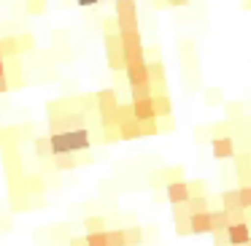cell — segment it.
Listing matches in <instances>:
<instances>
[{"label":"cell","mask_w":251,"mask_h":246,"mask_svg":"<svg viewBox=\"0 0 251 246\" xmlns=\"http://www.w3.org/2000/svg\"><path fill=\"white\" fill-rule=\"evenodd\" d=\"M51 143V157L54 154H78V152H87L92 146V136H89L87 127H76V130H62V133H51L49 136Z\"/></svg>","instance_id":"obj_1"},{"label":"cell","mask_w":251,"mask_h":246,"mask_svg":"<svg viewBox=\"0 0 251 246\" xmlns=\"http://www.w3.org/2000/svg\"><path fill=\"white\" fill-rule=\"evenodd\" d=\"M84 125H87V114H84V111H62V114H51L49 116L51 133L76 130V127H84Z\"/></svg>","instance_id":"obj_2"},{"label":"cell","mask_w":251,"mask_h":246,"mask_svg":"<svg viewBox=\"0 0 251 246\" xmlns=\"http://www.w3.org/2000/svg\"><path fill=\"white\" fill-rule=\"evenodd\" d=\"M114 8H116V30H125V27H138V3L135 0H114Z\"/></svg>","instance_id":"obj_3"},{"label":"cell","mask_w":251,"mask_h":246,"mask_svg":"<svg viewBox=\"0 0 251 246\" xmlns=\"http://www.w3.org/2000/svg\"><path fill=\"white\" fill-rule=\"evenodd\" d=\"M105 44V62H108L111 71H125V55H122V44H119V35L108 33L103 38Z\"/></svg>","instance_id":"obj_4"},{"label":"cell","mask_w":251,"mask_h":246,"mask_svg":"<svg viewBox=\"0 0 251 246\" xmlns=\"http://www.w3.org/2000/svg\"><path fill=\"white\" fill-rule=\"evenodd\" d=\"M224 235H227V246H243L251 241V227L249 222H229Z\"/></svg>","instance_id":"obj_5"},{"label":"cell","mask_w":251,"mask_h":246,"mask_svg":"<svg viewBox=\"0 0 251 246\" xmlns=\"http://www.w3.org/2000/svg\"><path fill=\"white\" fill-rule=\"evenodd\" d=\"M211 152L216 160H229V157H235V141L229 136H213L211 138Z\"/></svg>","instance_id":"obj_6"},{"label":"cell","mask_w":251,"mask_h":246,"mask_svg":"<svg viewBox=\"0 0 251 246\" xmlns=\"http://www.w3.org/2000/svg\"><path fill=\"white\" fill-rule=\"evenodd\" d=\"M165 195H168V200L173 203H186L189 200V184H186L184 179H173L168 181V190H165Z\"/></svg>","instance_id":"obj_7"},{"label":"cell","mask_w":251,"mask_h":246,"mask_svg":"<svg viewBox=\"0 0 251 246\" xmlns=\"http://www.w3.org/2000/svg\"><path fill=\"white\" fill-rule=\"evenodd\" d=\"M95 106H98L100 114H111V111L119 106V92H116V89H100V92L95 95Z\"/></svg>","instance_id":"obj_8"},{"label":"cell","mask_w":251,"mask_h":246,"mask_svg":"<svg viewBox=\"0 0 251 246\" xmlns=\"http://www.w3.org/2000/svg\"><path fill=\"white\" fill-rule=\"evenodd\" d=\"M211 211H200L189 217V235H211Z\"/></svg>","instance_id":"obj_9"},{"label":"cell","mask_w":251,"mask_h":246,"mask_svg":"<svg viewBox=\"0 0 251 246\" xmlns=\"http://www.w3.org/2000/svg\"><path fill=\"white\" fill-rule=\"evenodd\" d=\"M116 130H119V138H122V141H138V138H143V127H141V122H138L135 116H130V119H122Z\"/></svg>","instance_id":"obj_10"},{"label":"cell","mask_w":251,"mask_h":246,"mask_svg":"<svg viewBox=\"0 0 251 246\" xmlns=\"http://www.w3.org/2000/svg\"><path fill=\"white\" fill-rule=\"evenodd\" d=\"M132 116H135L138 122H149V119H157V114H154V100L151 98H138L132 100Z\"/></svg>","instance_id":"obj_11"},{"label":"cell","mask_w":251,"mask_h":246,"mask_svg":"<svg viewBox=\"0 0 251 246\" xmlns=\"http://www.w3.org/2000/svg\"><path fill=\"white\" fill-rule=\"evenodd\" d=\"M125 76H127V84H130V87H135V84H151L146 62H141V65H127Z\"/></svg>","instance_id":"obj_12"},{"label":"cell","mask_w":251,"mask_h":246,"mask_svg":"<svg viewBox=\"0 0 251 246\" xmlns=\"http://www.w3.org/2000/svg\"><path fill=\"white\" fill-rule=\"evenodd\" d=\"M122 55H125V68L146 62V49H143V44L141 46H122Z\"/></svg>","instance_id":"obj_13"},{"label":"cell","mask_w":251,"mask_h":246,"mask_svg":"<svg viewBox=\"0 0 251 246\" xmlns=\"http://www.w3.org/2000/svg\"><path fill=\"white\" fill-rule=\"evenodd\" d=\"M146 68H149V79H151V87H159L165 89V65L159 60H146Z\"/></svg>","instance_id":"obj_14"},{"label":"cell","mask_w":251,"mask_h":246,"mask_svg":"<svg viewBox=\"0 0 251 246\" xmlns=\"http://www.w3.org/2000/svg\"><path fill=\"white\" fill-rule=\"evenodd\" d=\"M0 55L6 57V60H17V57H22L19 44H17V35H6V38H0Z\"/></svg>","instance_id":"obj_15"},{"label":"cell","mask_w":251,"mask_h":246,"mask_svg":"<svg viewBox=\"0 0 251 246\" xmlns=\"http://www.w3.org/2000/svg\"><path fill=\"white\" fill-rule=\"evenodd\" d=\"M51 163H54V168L57 170H73V168H78V165H81V160L76 157V154H54V157H51Z\"/></svg>","instance_id":"obj_16"},{"label":"cell","mask_w":251,"mask_h":246,"mask_svg":"<svg viewBox=\"0 0 251 246\" xmlns=\"http://www.w3.org/2000/svg\"><path fill=\"white\" fill-rule=\"evenodd\" d=\"M151 100H154V114H157V119L159 116H170V98H168L165 89H159L157 95H151Z\"/></svg>","instance_id":"obj_17"},{"label":"cell","mask_w":251,"mask_h":246,"mask_svg":"<svg viewBox=\"0 0 251 246\" xmlns=\"http://www.w3.org/2000/svg\"><path fill=\"white\" fill-rule=\"evenodd\" d=\"M184 208H186V214H200V211H211V208H208V197L205 195H192L189 200L184 203Z\"/></svg>","instance_id":"obj_18"},{"label":"cell","mask_w":251,"mask_h":246,"mask_svg":"<svg viewBox=\"0 0 251 246\" xmlns=\"http://www.w3.org/2000/svg\"><path fill=\"white\" fill-rule=\"evenodd\" d=\"M222 208H224V211H238V208H243V206H240V197H238V187H235V190H224L222 192Z\"/></svg>","instance_id":"obj_19"},{"label":"cell","mask_w":251,"mask_h":246,"mask_svg":"<svg viewBox=\"0 0 251 246\" xmlns=\"http://www.w3.org/2000/svg\"><path fill=\"white\" fill-rule=\"evenodd\" d=\"M33 149H35V157L49 160V157H51V143H49V136H38V138H33Z\"/></svg>","instance_id":"obj_20"},{"label":"cell","mask_w":251,"mask_h":246,"mask_svg":"<svg viewBox=\"0 0 251 246\" xmlns=\"http://www.w3.org/2000/svg\"><path fill=\"white\" fill-rule=\"evenodd\" d=\"M229 224V214L224 211V208H216V211H211V233H216V230H227Z\"/></svg>","instance_id":"obj_21"},{"label":"cell","mask_w":251,"mask_h":246,"mask_svg":"<svg viewBox=\"0 0 251 246\" xmlns=\"http://www.w3.org/2000/svg\"><path fill=\"white\" fill-rule=\"evenodd\" d=\"M122 230H125V244L127 246H141V241H143L141 227H122Z\"/></svg>","instance_id":"obj_22"},{"label":"cell","mask_w":251,"mask_h":246,"mask_svg":"<svg viewBox=\"0 0 251 246\" xmlns=\"http://www.w3.org/2000/svg\"><path fill=\"white\" fill-rule=\"evenodd\" d=\"M84 230L87 233H98V230H108V224H105L103 217H87L84 219Z\"/></svg>","instance_id":"obj_23"},{"label":"cell","mask_w":251,"mask_h":246,"mask_svg":"<svg viewBox=\"0 0 251 246\" xmlns=\"http://www.w3.org/2000/svg\"><path fill=\"white\" fill-rule=\"evenodd\" d=\"M122 114H119V106H116L111 114H100V127H119Z\"/></svg>","instance_id":"obj_24"},{"label":"cell","mask_w":251,"mask_h":246,"mask_svg":"<svg viewBox=\"0 0 251 246\" xmlns=\"http://www.w3.org/2000/svg\"><path fill=\"white\" fill-rule=\"evenodd\" d=\"M84 241H87V246H108V235H105V230L87 233V235H84Z\"/></svg>","instance_id":"obj_25"},{"label":"cell","mask_w":251,"mask_h":246,"mask_svg":"<svg viewBox=\"0 0 251 246\" xmlns=\"http://www.w3.org/2000/svg\"><path fill=\"white\" fill-rule=\"evenodd\" d=\"M17 44H19V52H22V55H25V52H35V46H38L30 33H19L17 35Z\"/></svg>","instance_id":"obj_26"},{"label":"cell","mask_w":251,"mask_h":246,"mask_svg":"<svg viewBox=\"0 0 251 246\" xmlns=\"http://www.w3.org/2000/svg\"><path fill=\"white\" fill-rule=\"evenodd\" d=\"M130 95H132V100H138V98H151V95H154V87H151V84H135V87H130Z\"/></svg>","instance_id":"obj_27"},{"label":"cell","mask_w":251,"mask_h":246,"mask_svg":"<svg viewBox=\"0 0 251 246\" xmlns=\"http://www.w3.org/2000/svg\"><path fill=\"white\" fill-rule=\"evenodd\" d=\"M105 235H108V246H127L125 244V230H122V227L105 230Z\"/></svg>","instance_id":"obj_28"},{"label":"cell","mask_w":251,"mask_h":246,"mask_svg":"<svg viewBox=\"0 0 251 246\" xmlns=\"http://www.w3.org/2000/svg\"><path fill=\"white\" fill-rule=\"evenodd\" d=\"M25 8H27V14H33V17H41V14L46 11V0H25Z\"/></svg>","instance_id":"obj_29"},{"label":"cell","mask_w":251,"mask_h":246,"mask_svg":"<svg viewBox=\"0 0 251 246\" xmlns=\"http://www.w3.org/2000/svg\"><path fill=\"white\" fill-rule=\"evenodd\" d=\"M235 160H238V165H235V168H238V176H240V181H243V176L251 173V154H240V157H235Z\"/></svg>","instance_id":"obj_30"},{"label":"cell","mask_w":251,"mask_h":246,"mask_svg":"<svg viewBox=\"0 0 251 246\" xmlns=\"http://www.w3.org/2000/svg\"><path fill=\"white\" fill-rule=\"evenodd\" d=\"M238 197H240V206H243L246 211H251V184H240Z\"/></svg>","instance_id":"obj_31"},{"label":"cell","mask_w":251,"mask_h":246,"mask_svg":"<svg viewBox=\"0 0 251 246\" xmlns=\"http://www.w3.org/2000/svg\"><path fill=\"white\" fill-rule=\"evenodd\" d=\"M25 190L27 192H44V181H41V176H30V179H25Z\"/></svg>","instance_id":"obj_32"},{"label":"cell","mask_w":251,"mask_h":246,"mask_svg":"<svg viewBox=\"0 0 251 246\" xmlns=\"http://www.w3.org/2000/svg\"><path fill=\"white\" fill-rule=\"evenodd\" d=\"M141 127H143V138L146 136H157L162 127H159V122L157 119H149V122H141Z\"/></svg>","instance_id":"obj_33"},{"label":"cell","mask_w":251,"mask_h":246,"mask_svg":"<svg viewBox=\"0 0 251 246\" xmlns=\"http://www.w3.org/2000/svg\"><path fill=\"white\" fill-rule=\"evenodd\" d=\"M103 141H105V143L122 141V138H119V130H116V127H103Z\"/></svg>","instance_id":"obj_34"},{"label":"cell","mask_w":251,"mask_h":246,"mask_svg":"<svg viewBox=\"0 0 251 246\" xmlns=\"http://www.w3.org/2000/svg\"><path fill=\"white\" fill-rule=\"evenodd\" d=\"M189 184V197L192 195H205V181H186Z\"/></svg>","instance_id":"obj_35"},{"label":"cell","mask_w":251,"mask_h":246,"mask_svg":"<svg viewBox=\"0 0 251 246\" xmlns=\"http://www.w3.org/2000/svg\"><path fill=\"white\" fill-rule=\"evenodd\" d=\"M192 0H165V6H170V8H184V6H189Z\"/></svg>","instance_id":"obj_36"},{"label":"cell","mask_w":251,"mask_h":246,"mask_svg":"<svg viewBox=\"0 0 251 246\" xmlns=\"http://www.w3.org/2000/svg\"><path fill=\"white\" fill-rule=\"evenodd\" d=\"M103 30H105V35H108V33H116V19H105V22H103Z\"/></svg>","instance_id":"obj_37"},{"label":"cell","mask_w":251,"mask_h":246,"mask_svg":"<svg viewBox=\"0 0 251 246\" xmlns=\"http://www.w3.org/2000/svg\"><path fill=\"white\" fill-rule=\"evenodd\" d=\"M8 89H11V84H8V76H0V95H6Z\"/></svg>","instance_id":"obj_38"},{"label":"cell","mask_w":251,"mask_h":246,"mask_svg":"<svg viewBox=\"0 0 251 246\" xmlns=\"http://www.w3.org/2000/svg\"><path fill=\"white\" fill-rule=\"evenodd\" d=\"M76 3H78L81 8H92V6H98L100 0H76Z\"/></svg>","instance_id":"obj_39"},{"label":"cell","mask_w":251,"mask_h":246,"mask_svg":"<svg viewBox=\"0 0 251 246\" xmlns=\"http://www.w3.org/2000/svg\"><path fill=\"white\" fill-rule=\"evenodd\" d=\"M68 246H87V241H84V235H81V238H71V241H68Z\"/></svg>","instance_id":"obj_40"},{"label":"cell","mask_w":251,"mask_h":246,"mask_svg":"<svg viewBox=\"0 0 251 246\" xmlns=\"http://www.w3.org/2000/svg\"><path fill=\"white\" fill-rule=\"evenodd\" d=\"M0 76H6V57L0 55Z\"/></svg>","instance_id":"obj_41"},{"label":"cell","mask_w":251,"mask_h":246,"mask_svg":"<svg viewBox=\"0 0 251 246\" xmlns=\"http://www.w3.org/2000/svg\"><path fill=\"white\" fill-rule=\"evenodd\" d=\"M0 141H3V130H0Z\"/></svg>","instance_id":"obj_42"},{"label":"cell","mask_w":251,"mask_h":246,"mask_svg":"<svg viewBox=\"0 0 251 246\" xmlns=\"http://www.w3.org/2000/svg\"><path fill=\"white\" fill-rule=\"evenodd\" d=\"M243 246H249V244H243Z\"/></svg>","instance_id":"obj_43"},{"label":"cell","mask_w":251,"mask_h":246,"mask_svg":"<svg viewBox=\"0 0 251 246\" xmlns=\"http://www.w3.org/2000/svg\"><path fill=\"white\" fill-rule=\"evenodd\" d=\"M249 246H251V241H249Z\"/></svg>","instance_id":"obj_44"}]
</instances>
